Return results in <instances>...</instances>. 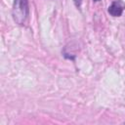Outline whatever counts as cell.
I'll use <instances>...</instances> for the list:
<instances>
[{"label": "cell", "mask_w": 125, "mask_h": 125, "mask_svg": "<svg viewBox=\"0 0 125 125\" xmlns=\"http://www.w3.org/2000/svg\"><path fill=\"white\" fill-rule=\"evenodd\" d=\"M12 13L14 21L19 24H23L28 16V1L14 0Z\"/></svg>", "instance_id": "6da1fadb"}, {"label": "cell", "mask_w": 125, "mask_h": 125, "mask_svg": "<svg viewBox=\"0 0 125 125\" xmlns=\"http://www.w3.org/2000/svg\"><path fill=\"white\" fill-rule=\"evenodd\" d=\"M123 10H124V6L120 1H114L108 7V13L112 17H120L123 13Z\"/></svg>", "instance_id": "7a4b0ae2"}, {"label": "cell", "mask_w": 125, "mask_h": 125, "mask_svg": "<svg viewBox=\"0 0 125 125\" xmlns=\"http://www.w3.org/2000/svg\"><path fill=\"white\" fill-rule=\"evenodd\" d=\"M73 2H74V5H75L77 8H80V7H81L82 0H73Z\"/></svg>", "instance_id": "3957f363"}, {"label": "cell", "mask_w": 125, "mask_h": 125, "mask_svg": "<svg viewBox=\"0 0 125 125\" xmlns=\"http://www.w3.org/2000/svg\"><path fill=\"white\" fill-rule=\"evenodd\" d=\"M94 1H100V0H94Z\"/></svg>", "instance_id": "277c9868"}]
</instances>
